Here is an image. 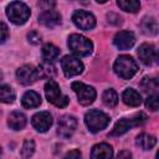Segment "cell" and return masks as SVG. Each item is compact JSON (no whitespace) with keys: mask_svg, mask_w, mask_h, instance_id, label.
<instances>
[{"mask_svg":"<svg viewBox=\"0 0 159 159\" xmlns=\"http://www.w3.org/2000/svg\"><path fill=\"white\" fill-rule=\"evenodd\" d=\"M113 70L117 76L123 80H130L138 72V65L135 60L129 55H120L117 57L113 65Z\"/></svg>","mask_w":159,"mask_h":159,"instance_id":"cell-1","label":"cell"},{"mask_svg":"<svg viewBox=\"0 0 159 159\" xmlns=\"http://www.w3.org/2000/svg\"><path fill=\"white\" fill-rule=\"evenodd\" d=\"M30 9L25 2L11 1L6 6V16L15 25H24L30 17Z\"/></svg>","mask_w":159,"mask_h":159,"instance_id":"cell-2","label":"cell"},{"mask_svg":"<svg viewBox=\"0 0 159 159\" xmlns=\"http://www.w3.org/2000/svg\"><path fill=\"white\" fill-rule=\"evenodd\" d=\"M84 123L89 132L98 133L109 124V117L98 109H91L84 114Z\"/></svg>","mask_w":159,"mask_h":159,"instance_id":"cell-3","label":"cell"},{"mask_svg":"<svg viewBox=\"0 0 159 159\" xmlns=\"http://www.w3.org/2000/svg\"><path fill=\"white\" fill-rule=\"evenodd\" d=\"M67 45H68V48L77 56H88L93 50L92 41L80 34L70 35Z\"/></svg>","mask_w":159,"mask_h":159,"instance_id":"cell-4","label":"cell"},{"mask_svg":"<svg viewBox=\"0 0 159 159\" xmlns=\"http://www.w3.org/2000/svg\"><path fill=\"white\" fill-rule=\"evenodd\" d=\"M45 96H46V98L50 103H52L53 106H56L58 108L67 107V104L70 102L68 97L62 94L58 83L53 80H50V81L46 82V84H45Z\"/></svg>","mask_w":159,"mask_h":159,"instance_id":"cell-5","label":"cell"},{"mask_svg":"<svg viewBox=\"0 0 159 159\" xmlns=\"http://www.w3.org/2000/svg\"><path fill=\"white\" fill-rule=\"evenodd\" d=\"M145 120H147V116L143 114V113L134 114V116L130 117V118H123V119H119V120L116 123V125L113 127L112 132L109 133V137H119V135L127 133L130 128L143 124Z\"/></svg>","mask_w":159,"mask_h":159,"instance_id":"cell-6","label":"cell"},{"mask_svg":"<svg viewBox=\"0 0 159 159\" xmlns=\"http://www.w3.org/2000/svg\"><path fill=\"white\" fill-rule=\"evenodd\" d=\"M73 92L76 93L77 96V99H78V103L82 104V106H88L91 103H93V101L96 99V89L88 84H84L82 82H78V81H75L72 82L71 84Z\"/></svg>","mask_w":159,"mask_h":159,"instance_id":"cell-7","label":"cell"},{"mask_svg":"<svg viewBox=\"0 0 159 159\" xmlns=\"http://www.w3.org/2000/svg\"><path fill=\"white\" fill-rule=\"evenodd\" d=\"M61 67H62V71H63V73H65L66 77L78 76L84 70V66L80 61V58H77L75 56H70V55L62 57V60H61Z\"/></svg>","mask_w":159,"mask_h":159,"instance_id":"cell-8","label":"cell"},{"mask_svg":"<svg viewBox=\"0 0 159 159\" xmlns=\"http://www.w3.org/2000/svg\"><path fill=\"white\" fill-rule=\"evenodd\" d=\"M72 21L78 29L84 31H89L96 26V17L86 10H76L72 14Z\"/></svg>","mask_w":159,"mask_h":159,"instance_id":"cell-9","label":"cell"},{"mask_svg":"<svg viewBox=\"0 0 159 159\" xmlns=\"http://www.w3.org/2000/svg\"><path fill=\"white\" fill-rule=\"evenodd\" d=\"M77 128V119L73 116L65 114L58 119L57 123V134L65 139L72 137Z\"/></svg>","mask_w":159,"mask_h":159,"instance_id":"cell-10","label":"cell"},{"mask_svg":"<svg viewBox=\"0 0 159 159\" xmlns=\"http://www.w3.org/2000/svg\"><path fill=\"white\" fill-rule=\"evenodd\" d=\"M16 78L24 86L32 84L39 80L37 68L31 65H24L16 71Z\"/></svg>","mask_w":159,"mask_h":159,"instance_id":"cell-11","label":"cell"},{"mask_svg":"<svg viewBox=\"0 0 159 159\" xmlns=\"http://www.w3.org/2000/svg\"><path fill=\"white\" fill-rule=\"evenodd\" d=\"M31 124L32 127L40 132V133H45L50 129V127L52 125V114L50 112L42 111V112H37L32 118H31Z\"/></svg>","mask_w":159,"mask_h":159,"instance_id":"cell-12","label":"cell"},{"mask_svg":"<svg viewBox=\"0 0 159 159\" xmlns=\"http://www.w3.org/2000/svg\"><path fill=\"white\" fill-rule=\"evenodd\" d=\"M138 56L142 63H144L145 66H150L158 60L157 48L150 43H142L138 48Z\"/></svg>","mask_w":159,"mask_h":159,"instance_id":"cell-13","label":"cell"},{"mask_svg":"<svg viewBox=\"0 0 159 159\" xmlns=\"http://www.w3.org/2000/svg\"><path fill=\"white\" fill-rule=\"evenodd\" d=\"M134 42H135L134 34L130 31H125V30L117 32L113 39L114 46L119 50H128L134 45Z\"/></svg>","mask_w":159,"mask_h":159,"instance_id":"cell-14","label":"cell"},{"mask_svg":"<svg viewBox=\"0 0 159 159\" xmlns=\"http://www.w3.org/2000/svg\"><path fill=\"white\" fill-rule=\"evenodd\" d=\"M39 22L43 25L45 27H55L61 24V15L58 11L50 9V10H43L39 15Z\"/></svg>","mask_w":159,"mask_h":159,"instance_id":"cell-15","label":"cell"},{"mask_svg":"<svg viewBox=\"0 0 159 159\" xmlns=\"http://www.w3.org/2000/svg\"><path fill=\"white\" fill-rule=\"evenodd\" d=\"M113 149L107 143L96 144L91 150V159H112Z\"/></svg>","mask_w":159,"mask_h":159,"instance_id":"cell-16","label":"cell"},{"mask_svg":"<svg viewBox=\"0 0 159 159\" xmlns=\"http://www.w3.org/2000/svg\"><path fill=\"white\" fill-rule=\"evenodd\" d=\"M27 123V118L22 112L15 111L12 113H10L9 118H7V125L14 129V130H20L22 129Z\"/></svg>","mask_w":159,"mask_h":159,"instance_id":"cell-17","label":"cell"},{"mask_svg":"<svg viewBox=\"0 0 159 159\" xmlns=\"http://www.w3.org/2000/svg\"><path fill=\"white\" fill-rule=\"evenodd\" d=\"M123 102L129 107H138L142 103V96L138 91L133 88H125L122 93Z\"/></svg>","mask_w":159,"mask_h":159,"instance_id":"cell-18","label":"cell"},{"mask_svg":"<svg viewBox=\"0 0 159 159\" xmlns=\"http://www.w3.org/2000/svg\"><path fill=\"white\" fill-rule=\"evenodd\" d=\"M21 104L25 108H36L41 104V96L35 91H27L21 98Z\"/></svg>","mask_w":159,"mask_h":159,"instance_id":"cell-19","label":"cell"},{"mask_svg":"<svg viewBox=\"0 0 159 159\" xmlns=\"http://www.w3.org/2000/svg\"><path fill=\"white\" fill-rule=\"evenodd\" d=\"M37 73H39V78H43V80H48L50 81L56 76V68H55L52 62L43 61V62H41L39 65Z\"/></svg>","mask_w":159,"mask_h":159,"instance_id":"cell-20","label":"cell"},{"mask_svg":"<svg viewBox=\"0 0 159 159\" xmlns=\"http://www.w3.org/2000/svg\"><path fill=\"white\" fill-rule=\"evenodd\" d=\"M135 144L142 148L143 150H150L155 144H157V139L155 137L150 135V134H147V133H142L137 137L135 139Z\"/></svg>","mask_w":159,"mask_h":159,"instance_id":"cell-21","label":"cell"},{"mask_svg":"<svg viewBox=\"0 0 159 159\" xmlns=\"http://www.w3.org/2000/svg\"><path fill=\"white\" fill-rule=\"evenodd\" d=\"M42 57L47 62H53L60 57V48L53 43H46L42 47Z\"/></svg>","mask_w":159,"mask_h":159,"instance_id":"cell-22","label":"cell"},{"mask_svg":"<svg viewBox=\"0 0 159 159\" xmlns=\"http://www.w3.org/2000/svg\"><path fill=\"white\" fill-rule=\"evenodd\" d=\"M140 87L144 92L149 93V94H157V91L159 88V83L157 78H152V77H144L142 80Z\"/></svg>","mask_w":159,"mask_h":159,"instance_id":"cell-23","label":"cell"},{"mask_svg":"<svg viewBox=\"0 0 159 159\" xmlns=\"http://www.w3.org/2000/svg\"><path fill=\"white\" fill-rule=\"evenodd\" d=\"M15 91L9 84H0V102L12 103L15 101Z\"/></svg>","mask_w":159,"mask_h":159,"instance_id":"cell-24","label":"cell"},{"mask_svg":"<svg viewBox=\"0 0 159 159\" xmlns=\"http://www.w3.org/2000/svg\"><path fill=\"white\" fill-rule=\"evenodd\" d=\"M143 32L147 35H157L158 34V22L154 17H144L142 21Z\"/></svg>","mask_w":159,"mask_h":159,"instance_id":"cell-25","label":"cell"},{"mask_svg":"<svg viewBox=\"0 0 159 159\" xmlns=\"http://www.w3.org/2000/svg\"><path fill=\"white\" fill-rule=\"evenodd\" d=\"M117 5L127 12H137L140 9V2L138 0H118Z\"/></svg>","mask_w":159,"mask_h":159,"instance_id":"cell-26","label":"cell"},{"mask_svg":"<svg viewBox=\"0 0 159 159\" xmlns=\"http://www.w3.org/2000/svg\"><path fill=\"white\" fill-rule=\"evenodd\" d=\"M102 101L107 107H114L118 103V94L113 88H108L103 92Z\"/></svg>","mask_w":159,"mask_h":159,"instance_id":"cell-27","label":"cell"},{"mask_svg":"<svg viewBox=\"0 0 159 159\" xmlns=\"http://www.w3.org/2000/svg\"><path fill=\"white\" fill-rule=\"evenodd\" d=\"M35 153V142L32 139H25L22 147H21V157L24 159H29Z\"/></svg>","mask_w":159,"mask_h":159,"instance_id":"cell-28","label":"cell"},{"mask_svg":"<svg viewBox=\"0 0 159 159\" xmlns=\"http://www.w3.org/2000/svg\"><path fill=\"white\" fill-rule=\"evenodd\" d=\"M145 107L153 112L158 111L159 108V98L157 94H149L148 98L145 99Z\"/></svg>","mask_w":159,"mask_h":159,"instance_id":"cell-29","label":"cell"},{"mask_svg":"<svg viewBox=\"0 0 159 159\" xmlns=\"http://www.w3.org/2000/svg\"><path fill=\"white\" fill-rule=\"evenodd\" d=\"M27 40H29V42L32 43V45H39V43L41 42V40H42V36H41V34H40L39 31L32 30V31H30V32L27 34Z\"/></svg>","mask_w":159,"mask_h":159,"instance_id":"cell-30","label":"cell"},{"mask_svg":"<svg viewBox=\"0 0 159 159\" xmlns=\"http://www.w3.org/2000/svg\"><path fill=\"white\" fill-rule=\"evenodd\" d=\"M9 39V29L7 26L0 21V43H4Z\"/></svg>","mask_w":159,"mask_h":159,"instance_id":"cell-31","label":"cell"},{"mask_svg":"<svg viewBox=\"0 0 159 159\" xmlns=\"http://www.w3.org/2000/svg\"><path fill=\"white\" fill-rule=\"evenodd\" d=\"M63 159H82V154H81V152L78 149H73V150L68 152L63 157Z\"/></svg>","mask_w":159,"mask_h":159,"instance_id":"cell-32","label":"cell"},{"mask_svg":"<svg viewBox=\"0 0 159 159\" xmlns=\"http://www.w3.org/2000/svg\"><path fill=\"white\" fill-rule=\"evenodd\" d=\"M130 158H132V154L128 150H122L118 153V159H130Z\"/></svg>","mask_w":159,"mask_h":159,"instance_id":"cell-33","label":"cell"},{"mask_svg":"<svg viewBox=\"0 0 159 159\" xmlns=\"http://www.w3.org/2000/svg\"><path fill=\"white\" fill-rule=\"evenodd\" d=\"M1 80H2V72L0 71V81H1Z\"/></svg>","mask_w":159,"mask_h":159,"instance_id":"cell-34","label":"cell"},{"mask_svg":"<svg viewBox=\"0 0 159 159\" xmlns=\"http://www.w3.org/2000/svg\"><path fill=\"white\" fill-rule=\"evenodd\" d=\"M1 154H2V150H1V148H0V159H1Z\"/></svg>","mask_w":159,"mask_h":159,"instance_id":"cell-35","label":"cell"}]
</instances>
